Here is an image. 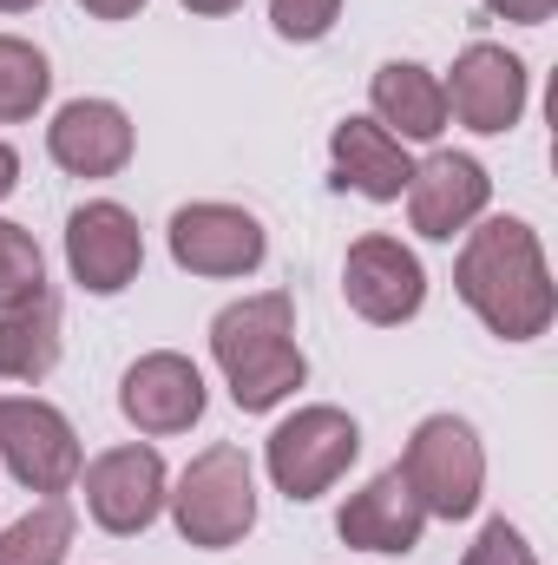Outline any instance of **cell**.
Here are the masks:
<instances>
[{
	"instance_id": "603a6c76",
	"label": "cell",
	"mask_w": 558,
	"mask_h": 565,
	"mask_svg": "<svg viewBox=\"0 0 558 565\" xmlns=\"http://www.w3.org/2000/svg\"><path fill=\"white\" fill-rule=\"evenodd\" d=\"M460 565H539V553L526 546V533H519L513 520H486Z\"/></svg>"
},
{
	"instance_id": "9a60e30c",
	"label": "cell",
	"mask_w": 558,
	"mask_h": 565,
	"mask_svg": "<svg viewBox=\"0 0 558 565\" xmlns=\"http://www.w3.org/2000/svg\"><path fill=\"white\" fill-rule=\"evenodd\" d=\"M335 533H342L348 546H362V553H415L420 533H427V513H420L415 487L401 480V467H388V473H375L362 493L342 500Z\"/></svg>"
},
{
	"instance_id": "30bf717a",
	"label": "cell",
	"mask_w": 558,
	"mask_h": 565,
	"mask_svg": "<svg viewBox=\"0 0 558 565\" xmlns=\"http://www.w3.org/2000/svg\"><path fill=\"white\" fill-rule=\"evenodd\" d=\"M86 473V513H93V526H106L112 540H139L144 526L164 513V493H171V480H164V460H158V447H112V454H99L93 467H79Z\"/></svg>"
},
{
	"instance_id": "ac0fdd59",
	"label": "cell",
	"mask_w": 558,
	"mask_h": 565,
	"mask_svg": "<svg viewBox=\"0 0 558 565\" xmlns=\"http://www.w3.org/2000/svg\"><path fill=\"white\" fill-rule=\"evenodd\" d=\"M60 362V302L33 296L20 309H0V375L7 382H46Z\"/></svg>"
},
{
	"instance_id": "e0dca14e",
	"label": "cell",
	"mask_w": 558,
	"mask_h": 565,
	"mask_svg": "<svg viewBox=\"0 0 558 565\" xmlns=\"http://www.w3.org/2000/svg\"><path fill=\"white\" fill-rule=\"evenodd\" d=\"M368 99H375V126L382 132H395V139H440L447 132V93H440V79L415 66V60H388L375 79H368Z\"/></svg>"
},
{
	"instance_id": "d6986e66",
	"label": "cell",
	"mask_w": 558,
	"mask_h": 565,
	"mask_svg": "<svg viewBox=\"0 0 558 565\" xmlns=\"http://www.w3.org/2000/svg\"><path fill=\"white\" fill-rule=\"evenodd\" d=\"M73 553V507L66 500H40L33 513H20L0 533V565H66Z\"/></svg>"
},
{
	"instance_id": "7a4b0ae2",
	"label": "cell",
	"mask_w": 558,
	"mask_h": 565,
	"mask_svg": "<svg viewBox=\"0 0 558 565\" xmlns=\"http://www.w3.org/2000/svg\"><path fill=\"white\" fill-rule=\"evenodd\" d=\"M211 355H217V369L230 382V402L244 415H270L309 375V362L296 349V302L282 289H264V296H244V302L217 309Z\"/></svg>"
},
{
	"instance_id": "484cf974",
	"label": "cell",
	"mask_w": 558,
	"mask_h": 565,
	"mask_svg": "<svg viewBox=\"0 0 558 565\" xmlns=\"http://www.w3.org/2000/svg\"><path fill=\"white\" fill-rule=\"evenodd\" d=\"M13 184H20V151L0 145V198H13Z\"/></svg>"
},
{
	"instance_id": "2e32d148",
	"label": "cell",
	"mask_w": 558,
	"mask_h": 565,
	"mask_svg": "<svg viewBox=\"0 0 558 565\" xmlns=\"http://www.w3.org/2000/svg\"><path fill=\"white\" fill-rule=\"evenodd\" d=\"M329 158H335V184L362 191L368 204H395L415 178V158L401 151L395 132H382L375 119H342L329 132Z\"/></svg>"
},
{
	"instance_id": "5bb4252c",
	"label": "cell",
	"mask_w": 558,
	"mask_h": 565,
	"mask_svg": "<svg viewBox=\"0 0 558 565\" xmlns=\"http://www.w3.org/2000/svg\"><path fill=\"white\" fill-rule=\"evenodd\" d=\"M132 119L112 99H66L46 126V151L73 178H119L132 164Z\"/></svg>"
},
{
	"instance_id": "d4e9b609",
	"label": "cell",
	"mask_w": 558,
	"mask_h": 565,
	"mask_svg": "<svg viewBox=\"0 0 558 565\" xmlns=\"http://www.w3.org/2000/svg\"><path fill=\"white\" fill-rule=\"evenodd\" d=\"M79 7H86L93 20H132V13H139L144 0H79Z\"/></svg>"
},
{
	"instance_id": "9c48e42d",
	"label": "cell",
	"mask_w": 558,
	"mask_h": 565,
	"mask_svg": "<svg viewBox=\"0 0 558 565\" xmlns=\"http://www.w3.org/2000/svg\"><path fill=\"white\" fill-rule=\"evenodd\" d=\"M440 93H447V119H460L466 132H486L493 139V132H513L519 126L533 79H526V60L519 53H506L493 40H473L453 60V79Z\"/></svg>"
},
{
	"instance_id": "ba28073f",
	"label": "cell",
	"mask_w": 558,
	"mask_h": 565,
	"mask_svg": "<svg viewBox=\"0 0 558 565\" xmlns=\"http://www.w3.org/2000/svg\"><path fill=\"white\" fill-rule=\"evenodd\" d=\"M342 296L362 322L375 329H401L415 322L427 302V270L401 237H355L342 257Z\"/></svg>"
},
{
	"instance_id": "5b68a950",
	"label": "cell",
	"mask_w": 558,
	"mask_h": 565,
	"mask_svg": "<svg viewBox=\"0 0 558 565\" xmlns=\"http://www.w3.org/2000/svg\"><path fill=\"white\" fill-rule=\"evenodd\" d=\"M355 454H362V427H355V415L315 402V408H296V415L270 434L264 467H270V480H277L282 500L302 507V500H322V493L355 467Z\"/></svg>"
},
{
	"instance_id": "8fae6325",
	"label": "cell",
	"mask_w": 558,
	"mask_h": 565,
	"mask_svg": "<svg viewBox=\"0 0 558 565\" xmlns=\"http://www.w3.org/2000/svg\"><path fill=\"white\" fill-rule=\"evenodd\" d=\"M66 270L93 296H119L144 270V231L139 217L112 198H93L66 217Z\"/></svg>"
},
{
	"instance_id": "cb8c5ba5",
	"label": "cell",
	"mask_w": 558,
	"mask_h": 565,
	"mask_svg": "<svg viewBox=\"0 0 558 565\" xmlns=\"http://www.w3.org/2000/svg\"><path fill=\"white\" fill-rule=\"evenodd\" d=\"M486 7H493L500 20H513V26H546L558 0H486Z\"/></svg>"
},
{
	"instance_id": "6da1fadb",
	"label": "cell",
	"mask_w": 558,
	"mask_h": 565,
	"mask_svg": "<svg viewBox=\"0 0 558 565\" xmlns=\"http://www.w3.org/2000/svg\"><path fill=\"white\" fill-rule=\"evenodd\" d=\"M453 289L500 342H533L552 329L558 289L546 270V250H539V231L526 217H486L480 231H466Z\"/></svg>"
},
{
	"instance_id": "52a82bcc",
	"label": "cell",
	"mask_w": 558,
	"mask_h": 565,
	"mask_svg": "<svg viewBox=\"0 0 558 565\" xmlns=\"http://www.w3.org/2000/svg\"><path fill=\"white\" fill-rule=\"evenodd\" d=\"M264 257H270V231L244 204L204 198L171 217V264L191 277H250V270H264Z\"/></svg>"
},
{
	"instance_id": "7c38bea8",
	"label": "cell",
	"mask_w": 558,
	"mask_h": 565,
	"mask_svg": "<svg viewBox=\"0 0 558 565\" xmlns=\"http://www.w3.org/2000/svg\"><path fill=\"white\" fill-rule=\"evenodd\" d=\"M204 375L191 355L178 349H158V355H139L119 382V415L139 427V434H184V427L204 422Z\"/></svg>"
},
{
	"instance_id": "277c9868",
	"label": "cell",
	"mask_w": 558,
	"mask_h": 565,
	"mask_svg": "<svg viewBox=\"0 0 558 565\" xmlns=\"http://www.w3.org/2000/svg\"><path fill=\"white\" fill-rule=\"evenodd\" d=\"M401 480L415 487L420 513L427 520H466L486 493V447L473 422L460 415H427L408 434V454H401Z\"/></svg>"
},
{
	"instance_id": "ffe728a7",
	"label": "cell",
	"mask_w": 558,
	"mask_h": 565,
	"mask_svg": "<svg viewBox=\"0 0 558 565\" xmlns=\"http://www.w3.org/2000/svg\"><path fill=\"white\" fill-rule=\"evenodd\" d=\"M46 93H53L46 53L26 46V40H13V33H0V126L33 119V113L46 106Z\"/></svg>"
},
{
	"instance_id": "4316f807",
	"label": "cell",
	"mask_w": 558,
	"mask_h": 565,
	"mask_svg": "<svg viewBox=\"0 0 558 565\" xmlns=\"http://www.w3.org/2000/svg\"><path fill=\"white\" fill-rule=\"evenodd\" d=\"M184 7H191V13H204V20H217V13H237L244 0H184Z\"/></svg>"
},
{
	"instance_id": "8992f818",
	"label": "cell",
	"mask_w": 558,
	"mask_h": 565,
	"mask_svg": "<svg viewBox=\"0 0 558 565\" xmlns=\"http://www.w3.org/2000/svg\"><path fill=\"white\" fill-rule=\"evenodd\" d=\"M0 460H7V473H13L26 493H46V500H60V493L79 480V467H86L73 422H66L53 402H40V395L0 402Z\"/></svg>"
},
{
	"instance_id": "44dd1931",
	"label": "cell",
	"mask_w": 558,
	"mask_h": 565,
	"mask_svg": "<svg viewBox=\"0 0 558 565\" xmlns=\"http://www.w3.org/2000/svg\"><path fill=\"white\" fill-rule=\"evenodd\" d=\"M33 296H46V257H40L33 231L0 217V309H20Z\"/></svg>"
},
{
	"instance_id": "3957f363",
	"label": "cell",
	"mask_w": 558,
	"mask_h": 565,
	"mask_svg": "<svg viewBox=\"0 0 558 565\" xmlns=\"http://www.w3.org/2000/svg\"><path fill=\"white\" fill-rule=\"evenodd\" d=\"M164 507H171L184 546L230 553V546L257 526V473H250V454L230 447V440L204 447V454L178 473V487L164 493Z\"/></svg>"
},
{
	"instance_id": "83f0119b",
	"label": "cell",
	"mask_w": 558,
	"mask_h": 565,
	"mask_svg": "<svg viewBox=\"0 0 558 565\" xmlns=\"http://www.w3.org/2000/svg\"><path fill=\"white\" fill-rule=\"evenodd\" d=\"M26 7H40V0H0V13H26Z\"/></svg>"
},
{
	"instance_id": "4fadbf2b",
	"label": "cell",
	"mask_w": 558,
	"mask_h": 565,
	"mask_svg": "<svg viewBox=\"0 0 558 565\" xmlns=\"http://www.w3.org/2000/svg\"><path fill=\"white\" fill-rule=\"evenodd\" d=\"M401 198H408V217H415L420 237L453 244L466 224H480V211H486V198H493V178H486V164L466 158V151H433V158L415 164V178H408Z\"/></svg>"
},
{
	"instance_id": "7402d4cb",
	"label": "cell",
	"mask_w": 558,
	"mask_h": 565,
	"mask_svg": "<svg viewBox=\"0 0 558 565\" xmlns=\"http://www.w3.org/2000/svg\"><path fill=\"white\" fill-rule=\"evenodd\" d=\"M342 20V0H270V26L296 46H315L329 40V26Z\"/></svg>"
}]
</instances>
